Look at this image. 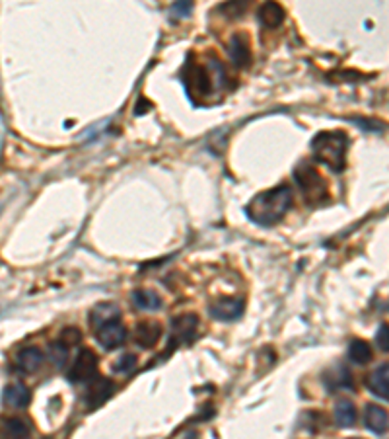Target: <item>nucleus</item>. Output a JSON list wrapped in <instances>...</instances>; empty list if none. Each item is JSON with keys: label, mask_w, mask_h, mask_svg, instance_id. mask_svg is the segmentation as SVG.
Listing matches in <instances>:
<instances>
[{"label": "nucleus", "mask_w": 389, "mask_h": 439, "mask_svg": "<svg viewBox=\"0 0 389 439\" xmlns=\"http://www.w3.org/2000/svg\"><path fill=\"white\" fill-rule=\"evenodd\" d=\"M292 203V191L288 186H279L255 195L245 207V215L263 227H271L288 213Z\"/></svg>", "instance_id": "1"}, {"label": "nucleus", "mask_w": 389, "mask_h": 439, "mask_svg": "<svg viewBox=\"0 0 389 439\" xmlns=\"http://www.w3.org/2000/svg\"><path fill=\"white\" fill-rule=\"evenodd\" d=\"M311 149H313L315 160L329 166L333 172H342L347 166L349 137L342 131H323L313 139Z\"/></svg>", "instance_id": "2"}, {"label": "nucleus", "mask_w": 389, "mask_h": 439, "mask_svg": "<svg viewBox=\"0 0 389 439\" xmlns=\"http://www.w3.org/2000/svg\"><path fill=\"white\" fill-rule=\"evenodd\" d=\"M185 90L189 92V96L199 100V98H208L213 90L216 88L214 80H224V70L220 63L214 65H201V63H187L183 72Z\"/></svg>", "instance_id": "3"}, {"label": "nucleus", "mask_w": 389, "mask_h": 439, "mask_svg": "<svg viewBox=\"0 0 389 439\" xmlns=\"http://www.w3.org/2000/svg\"><path fill=\"white\" fill-rule=\"evenodd\" d=\"M296 184L300 186L304 200L311 205H320L321 201L327 198V186L321 180L320 172L313 168L311 164H300L294 172Z\"/></svg>", "instance_id": "4"}, {"label": "nucleus", "mask_w": 389, "mask_h": 439, "mask_svg": "<svg viewBox=\"0 0 389 439\" xmlns=\"http://www.w3.org/2000/svg\"><path fill=\"white\" fill-rule=\"evenodd\" d=\"M97 371V358L92 349H82L76 356V360L72 363V367L68 371V379L72 383H84L90 381Z\"/></svg>", "instance_id": "5"}, {"label": "nucleus", "mask_w": 389, "mask_h": 439, "mask_svg": "<svg viewBox=\"0 0 389 439\" xmlns=\"http://www.w3.org/2000/svg\"><path fill=\"white\" fill-rule=\"evenodd\" d=\"M210 310V317L216 320H222V322H232V320H238L242 317L243 312V301L242 299H216L208 307Z\"/></svg>", "instance_id": "6"}, {"label": "nucleus", "mask_w": 389, "mask_h": 439, "mask_svg": "<svg viewBox=\"0 0 389 439\" xmlns=\"http://www.w3.org/2000/svg\"><path fill=\"white\" fill-rule=\"evenodd\" d=\"M126 338V330L125 326L119 322V320H113V322H107L104 326L97 328V342L104 346L106 349H115L119 348Z\"/></svg>", "instance_id": "7"}, {"label": "nucleus", "mask_w": 389, "mask_h": 439, "mask_svg": "<svg viewBox=\"0 0 389 439\" xmlns=\"http://www.w3.org/2000/svg\"><path fill=\"white\" fill-rule=\"evenodd\" d=\"M113 390H115L113 381L106 379V377H97L96 381H92V385H90V389L86 392L88 408L94 410L97 406H101L113 394Z\"/></svg>", "instance_id": "8"}, {"label": "nucleus", "mask_w": 389, "mask_h": 439, "mask_svg": "<svg viewBox=\"0 0 389 439\" xmlns=\"http://www.w3.org/2000/svg\"><path fill=\"white\" fill-rule=\"evenodd\" d=\"M197 326H199V319L193 312H185L181 317L174 319V322H172V336H174L175 344L191 342Z\"/></svg>", "instance_id": "9"}, {"label": "nucleus", "mask_w": 389, "mask_h": 439, "mask_svg": "<svg viewBox=\"0 0 389 439\" xmlns=\"http://www.w3.org/2000/svg\"><path fill=\"white\" fill-rule=\"evenodd\" d=\"M228 55L238 67H247L251 63V47L249 40L243 33H233L228 41Z\"/></svg>", "instance_id": "10"}, {"label": "nucleus", "mask_w": 389, "mask_h": 439, "mask_svg": "<svg viewBox=\"0 0 389 439\" xmlns=\"http://www.w3.org/2000/svg\"><path fill=\"white\" fill-rule=\"evenodd\" d=\"M364 426L372 433H386L389 428V414L383 408H379L378 404H366L364 408Z\"/></svg>", "instance_id": "11"}, {"label": "nucleus", "mask_w": 389, "mask_h": 439, "mask_svg": "<svg viewBox=\"0 0 389 439\" xmlns=\"http://www.w3.org/2000/svg\"><path fill=\"white\" fill-rule=\"evenodd\" d=\"M2 400H4V404H6L8 408H26L29 404V400H31V392H29L28 387L22 385V383H12V385L6 387V390H4Z\"/></svg>", "instance_id": "12"}, {"label": "nucleus", "mask_w": 389, "mask_h": 439, "mask_svg": "<svg viewBox=\"0 0 389 439\" xmlns=\"http://www.w3.org/2000/svg\"><path fill=\"white\" fill-rule=\"evenodd\" d=\"M45 360L43 351L35 346H28V348H22L16 353V365L19 369L26 371V373H33L41 367V363Z\"/></svg>", "instance_id": "13"}, {"label": "nucleus", "mask_w": 389, "mask_h": 439, "mask_svg": "<svg viewBox=\"0 0 389 439\" xmlns=\"http://www.w3.org/2000/svg\"><path fill=\"white\" fill-rule=\"evenodd\" d=\"M257 16H259V22H261L265 28H279L284 18H286V12L282 8L279 2H265L259 6L257 10Z\"/></svg>", "instance_id": "14"}, {"label": "nucleus", "mask_w": 389, "mask_h": 439, "mask_svg": "<svg viewBox=\"0 0 389 439\" xmlns=\"http://www.w3.org/2000/svg\"><path fill=\"white\" fill-rule=\"evenodd\" d=\"M162 338V328L156 322H140L135 330V342L140 348H154Z\"/></svg>", "instance_id": "15"}, {"label": "nucleus", "mask_w": 389, "mask_h": 439, "mask_svg": "<svg viewBox=\"0 0 389 439\" xmlns=\"http://www.w3.org/2000/svg\"><path fill=\"white\" fill-rule=\"evenodd\" d=\"M29 426L26 420L8 418L0 424V439H28Z\"/></svg>", "instance_id": "16"}, {"label": "nucleus", "mask_w": 389, "mask_h": 439, "mask_svg": "<svg viewBox=\"0 0 389 439\" xmlns=\"http://www.w3.org/2000/svg\"><path fill=\"white\" fill-rule=\"evenodd\" d=\"M119 309H117V305L113 303H101V305H97L96 309L90 312V322L99 328V326H104L107 322H113V320H119Z\"/></svg>", "instance_id": "17"}, {"label": "nucleus", "mask_w": 389, "mask_h": 439, "mask_svg": "<svg viewBox=\"0 0 389 439\" xmlns=\"http://www.w3.org/2000/svg\"><path fill=\"white\" fill-rule=\"evenodd\" d=\"M335 420L340 428H352L356 424V406L347 399L339 400L335 404Z\"/></svg>", "instance_id": "18"}, {"label": "nucleus", "mask_w": 389, "mask_h": 439, "mask_svg": "<svg viewBox=\"0 0 389 439\" xmlns=\"http://www.w3.org/2000/svg\"><path fill=\"white\" fill-rule=\"evenodd\" d=\"M133 303L140 310H158L162 307L160 295L152 289H136L133 293Z\"/></svg>", "instance_id": "19"}, {"label": "nucleus", "mask_w": 389, "mask_h": 439, "mask_svg": "<svg viewBox=\"0 0 389 439\" xmlns=\"http://www.w3.org/2000/svg\"><path fill=\"white\" fill-rule=\"evenodd\" d=\"M349 360L356 365H366L372 361V348L364 340H352L349 346Z\"/></svg>", "instance_id": "20"}, {"label": "nucleus", "mask_w": 389, "mask_h": 439, "mask_svg": "<svg viewBox=\"0 0 389 439\" xmlns=\"http://www.w3.org/2000/svg\"><path fill=\"white\" fill-rule=\"evenodd\" d=\"M366 387L370 389V392H374L378 399H383L389 402V381L376 371V373H372L368 379H366Z\"/></svg>", "instance_id": "21"}, {"label": "nucleus", "mask_w": 389, "mask_h": 439, "mask_svg": "<svg viewBox=\"0 0 389 439\" xmlns=\"http://www.w3.org/2000/svg\"><path fill=\"white\" fill-rule=\"evenodd\" d=\"M136 365V358L133 353H125V356H121L117 363L113 365V371L115 373H129V371L135 369Z\"/></svg>", "instance_id": "22"}, {"label": "nucleus", "mask_w": 389, "mask_h": 439, "mask_svg": "<svg viewBox=\"0 0 389 439\" xmlns=\"http://www.w3.org/2000/svg\"><path fill=\"white\" fill-rule=\"evenodd\" d=\"M67 356H68L67 346H63L60 342H58V344H53V346H51V358H53V363H55L57 367H63V365H65V361H67Z\"/></svg>", "instance_id": "23"}, {"label": "nucleus", "mask_w": 389, "mask_h": 439, "mask_svg": "<svg viewBox=\"0 0 389 439\" xmlns=\"http://www.w3.org/2000/svg\"><path fill=\"white\" fill-rule=\"evenodd\" d=\"M80 340H82V334H80V330L65 328V330H63V334H60V340H58V342H60L63 346H67V348H68V346H76Z\"/></svg>", "instance_id": "24"}, {"label": "nucleus", "mask_w": 389, "mask_h": 439, "mask_svg": "<svg viewBox=\"0 0 389 439\" xmlns=\"http://www.w3.org/2000/svg\"><path fill=\"white\" fill-rule=\"evenodd\" d=\"M376 342H378V348L383 353H389V324H381L379 326L378 334H376Z\"/></svg>", "instance_id": "25"}, {"label": "nucleus", "mask_w": 389, "mask_h": 439, "mask_svg": "<svg viewBox=\"0 0 389 439\" xmlns=\"http://www.w3.org/2000/svg\"><path fill=\"white\" fill-rule=\"evenodd\" d=\"M193 10V4L191 2H175L174 6H172V16H179V18H185V16H189V12Z\"/></svg>", "instance_id": "26"}, {"label": "nucleus", "mask_w": 389, "mask_h": 439, "mask_svg": "<svg viewBox=\"0 0 389 439\" xmlns=\"http://www.w3.org/2000/svg\"><path fill=\"white\" fill-rule=\"evenodd\" d=\"M245 6L247 4H242V2H228V4H224L222 10L226 12V16H240L243 10H245Z\"/></svg>", "instance_id": "27"}, {"label": "nucleus", "mask_w": 389, "mask_h": 439, "mask_svg": "<svg viewBox=\"0 0 389 439\" xmlns=\"http://www.w3.org/2000/svg\"><path fill=\"white\" fill-rule=\"evenodd\" d=\"M379 373H381V375H383V377H386V379L389 381V363L388 365H383V367H379Z\"/></svg>", "instance_id": "28"}, {"label": "nucleus", "mask_w": 389, "mask_h": 439, "mask_svg": "<svg viewBox=\"0 0 389 439\" xmlns=\"http://www.w3.org/2000/svg\"><path fill=\"white\" fill-rule=\"evenodd\" d=\"M352 439H358V438H352Z\"/></svg>", "instance_id": "29"}]
</instances>
